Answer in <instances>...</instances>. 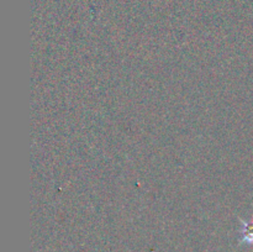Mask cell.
Listing matches in <instances>:
<instances>
[{
  "mask_svg": "<svg viewBox=\"0 0 253 252\" xmlns=\"http://www.w3.org/2000/svg\"><path fill=\"white\" fill-rule=\"evenodd\" d=\"M244 241L249 242V244L253 242V222H249V224L245 225Z\"/></svg>",
  "mask_w": 253,
  "mask_h": 252,
  "instance_id": "1",
  "label": "cell"
}]
</instances>
